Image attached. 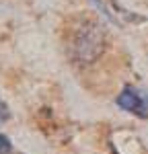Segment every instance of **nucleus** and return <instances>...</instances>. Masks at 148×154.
Returning a JSON list of instances; mask_svg holds the SVG:
<instances>
[{"label": "nucleus", "instance_id": "f257e3e1", "mask_svg": "<svg viewBox=\"0 0 148 154\" xmlns=\"http://www.w3.org/2000/svg\"><path fill=\"white\" fill-rule=\"evenodd\" d=\"M103 49H105V39H103V29L99 23L82 21L80 27L74 29L72 37H70V45H68V54L72 62L80 66L93 64L101 56Z\"/></svg>", "mask_w": 148, "mask_h": 154}, {"label": "nucleus", "instance_id": "7ed1b4c3", "mask_svg": "<svg viewBox=\"0 0 148 154\" xmlns=\"http://www.w3.org/2000/svg\"><path fill=\"white\" fill-rule=\"evenodd\" d=\"M0 154H12V144L4 134H0Z\"/></svg>", "mask_w": 148, "mask_h": 154}, {"label": "nucleus", "instance_id": "20e7f679", "mask_svg": "<svg viewBox=\"0 0 148 154\" xmlns=\"http://www.w3.org/2000/svg\"><path fill=\"white\" fill-rule=\"evenodd\" d=\"M11 117V113H8V107L2 103V99H0V123L2 121H6V119Z\"/></svg>", "mask_w": 148, "mask_h": 154}, {"label": "nucleus", "instance_id": "f03ea898", "mask_svg": "<svg viewBox=\"0 0 148 154\" xmlns=\"http://www.w3.org/2000/svg\"><path fill=\"white\" fill-rule=\"evenodd\" d=\"M115 103L122 107L123 111H128V113H134V115H138L142 119L148 117V97L138 93L134 86H125L117 95Z\"/></svg>", "mask_w": 148, "mask_h": 154}]
</instances>
